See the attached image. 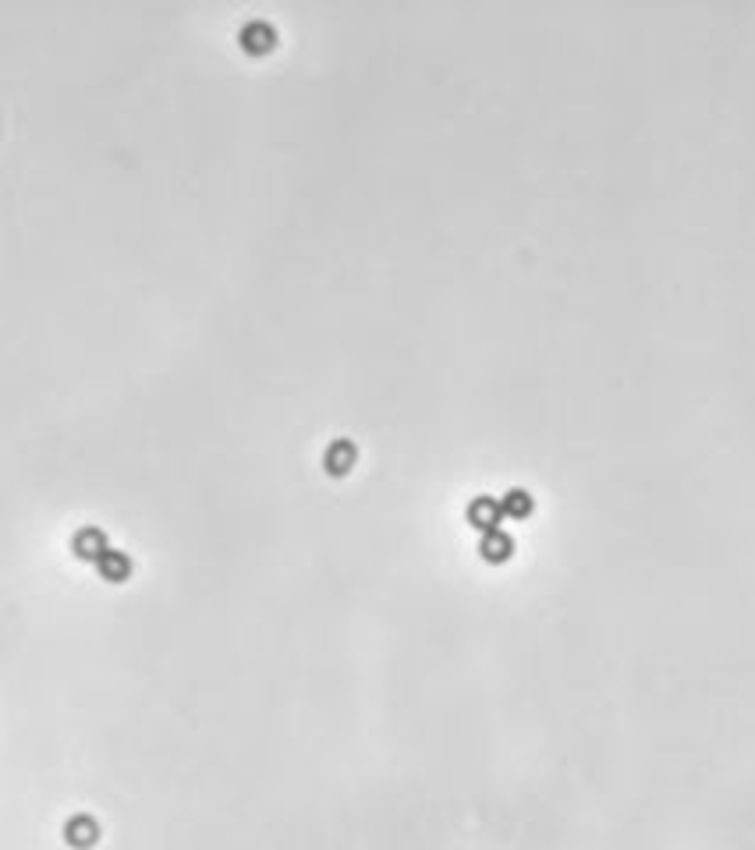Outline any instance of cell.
Masks as SVG:
<instances>
[{
    "label": "cell",
    "mask_w": 755,
    "mask_h": 850,
    "mask_svg": "<svg viewBox=\"0 0 755 850\" xmlns=\"http://www.w3.org/2000/svg\"><path fill=\"white\" fill-rule=\"evenodd\" d=\"M274 39H277V32H274V25H266V22H248L241 29V46L248 53H266L269 46H274Z\"/></svg>",
    "instance_id": "cell-1"
},
{
    "label": "cell",
    "mask_w": 755,
    "mask_h": 850,
    "mask_svg": "<svg viewBox=\"0 0 755 850\" xmlns=\"http://www.w3.org/2000/svg\"><path fill=\"white\" fill-rule=\"evenodd\" d=\"M351 453H355L351 443H330V450H327V465H330V472L348 468V465H351Z\"/></svg>",
    "instance_id": "cell-2"
}]
</instances>
